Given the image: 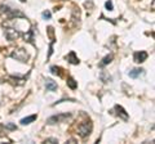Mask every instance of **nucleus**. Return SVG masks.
<instances>
[{
	"instance_id": "nucleus-1",
	"label": "nucleus",
	"mask_w": 155,
	"mask_h": 144,
	"mask_svg": "<svg viewBox=\"0 0 155 144\" xmlns=\"http://www.w3.org/2000/svg\"><path fill=\"white\" fill-rule=\"evenodd\" d=\"M91 131H92V122L91 121H84L78 126V134H79L81 138L88 136Z\"/></svg>"
},
{
	"instance_id": "nucleus-2",
	"label": "nucleus",
	"mask_w": 155,
	"mask_h": 144,
	"mask_svg": "<svg viewBox=\"0 0 155 144\" xmlns=\"http://www.w3.org/2000/svg\"><path fill=\"white\" fill-rule=\"evenodd\" d=\"M69 118H71L70 113H61V114H56V116H52L47 120V122L52 125V124H57V122H65Z\"/></svg>"
},
{
	"instance_id": "nucleus-3",
	"label": "nucleus",
	"mask_w": 155,
	"mask_h": 144,
	"mask_svg": "<svg viewBox=\"0 0 155 144\" xmlns=\"http://www.w3.org/2000/svg\"><path fill=\"white\" fill-rule=\"evenodd\" d=\"M12 58H14L16 61H19V62H26L28 59V54L25 49H16L13 53H12Z\"/></svg>"
},
{
	"instance_id": "nucleus-4",
	"label": "nucleus",
	"mask_w": 155,
	"mask_h": 144,
	"mask_svg": "<svg viewBox=\"0 0 155 144\" xmlns=\"http://www.w3.org/2000/svg\"><path fill=\"white\" fill-rule=\"evenodd\" d=\"M4 33H5L7 39L11 40V41H14L17 40L19 36H21V32H19L17 28H13V27H7L5 30H4Z\"/></svg>"
},
{
	"instance_id": "nucleus-5",
	"label": "nucleus",
	"mask_w": 155,
	"mask_h": 144,
	"mask_svg": "<svg viewBox=\"0 0 155 144\" xmlns=\"http://www.w3.org/2000/svg\"><path fill=\"white\" fill-rule=\"evenodd\" d=\"M2 12L3 13H5V16L8 18H14V17H23V14L21 12H17V11H14V9L12 8H8V7H2Z\"/></svg>"
},
{
	"instance_id": "nucleus-6",
	"label": "nucleus",
	"mask_w": 155,
	"mask_h": 144,
	"mask_svg": "<svg viewBox=\"0 0 155 144\" xmlns=\"http://www.w3.org/2000/svg\"><path fill=\"white\" fill-rule=\"evenodd\" d=\"M133 58H134V62H137V63H142V62H145L147 59V53L146 52H136L134 53V55H133Z\"/></svg>"
},
{
	"instance_id": "nucleus-7",
	"label": "nucleus",
	"mask_w": 155,
	"mask_h": 144,
	"mask_svg": "<svg viewBox=\"0 0 155 144\" xmlns=\"http://www.w3.org/2000/svg\"><path fill=\"white\" fill-rule=\"evenodd\" d=\"M143 74H145V71H143L142 68H133L132 71H129L128 75H129L132 79H137V77H140V76L143 75Z\"/></svg>"
},
{
	"instance_id": "nucleus-8",
	"label": "nucleus",
	"mask_w": 155,
	"mask_h": 144,
	"mask_svg": "<svg viewBox=\"0 0 155 144\" xmlns=\"http://www.w3.org/2000/svg\"><path fill=\"white\" fill-rule=\"evenodd\" d=\"M45 88H47V90H49V92H54V90H57V84L52 79H47L45 80Z\"/></svg>"
},
{
	"instance_id": "nucleus-9",
	"label": "nucleus",
	"mask_w": 155,
	"mask_h": 144,
	"mask_svg": "<svg viewBox=\"0 0 155 144\" xmlns=\"http://www.w3.org/2000/svg\"><path fill=\"white\" fill-rule=\"evenodd\" d=\"M115 111H118V112H116V113H118V116L122 117L124 121H127V120H128V114H127V112L124 111L123 107H120V105H115Z\"/></svg>"
},
{
	"instance_id": "nucleus-10",
	"label": "nucleus",
	"mask_w": 155,
	"mask_h": 144,
	"mask_svg": "<svg viewBox=\"0 0 155 144\" xmlns=\"http://www.w3.org/2000/svg\"><path fill=\"white\" fill-rule=\"evenodd\" d=\"M66 59L69 61L71 64H79V59L76 58V55H75V53H74V52H70L69 54L66 55Z\"/></svg>"
},
{
	"instance_id": "nucleus-11",
	"label": "nucleus",
	"mask_w": 155,
	"mask_h": 144,
	"mask_svg": "<svg viewBox=\"0 0 155 144\" xmlns=\"http://www.w3.org/2000/svg\"><path fill=\"white\" fill-rule=\"evenodd\" d=\"M35 120H36V114H31V116H28V117L22 118L21 120V124L22 125H28V124H31L32 121H35Z\"/></svg>"
},
{
	"instance_id": "nucleus-12",
	"label": "nucleus",
	"mask_w": 155,
	"mask_h": 144,
	"mask_svg": "<svg viewBox=\"0 0 155 144\" xmlns=\"http://www.w3.org/2000/svg\"><path fill=\"white\" fill-rule=\"evenodd\" d=\"M100 77H101V80H102L104 83H109V81H111V76L107 74V72H105V71L101 72Z\"/></svg>"
},
{
	"instance_id": "nucleus-13",
	"label": "nucleus",
	"mask_w": 155,
	"mask_h": 144,
	"mask_svg": "<svg viewBox=\"0 0 155 144\" xmlns=\"http://www.w3.org/2000/svg\"><path fill=\"white\" fill-rule=\"evenodd\" d=\"M111 59H113V55H106L105 57V58L102 59V62H101V63H100V67H104V66H106V64H109L110 63V62H111Z\"/></svg>"
},
{
	"instance_id": "nucleus-14",
	"label": "nucleus",
	"mask_w": 155,
	"mask_h": 144,
	"mask_svg": "<svg viewBox=\"0 0 155 144\" xmlns=\"http://www.w3.org/2000/svg\"><path fill=\"white\" fill-rule=\"evenodd\" d=\"M51 71H52V74L53 75H58V76H62V70L60 68V67H57V66H52L51 67Z\"/></svg>"
},
{
	"instance_id": "nucleus-15",
	"label": "nucleus",
	"mask_w": 155,
	"mask_h": 144,
	"mask_svg": "<svg viewBox=\"0 0 155 144\" xmlns=\"http://www.w3.org/2000/svg\"><path fill=\"white\" fill-rule=\"evenodd\" d=\"M67 85H69L71 89H76V86H78V84L75 83V80L72 79V77H69V79H67Z\"/></svg>"
},
{
	"instance_id": "nucleus-16",
	"label": "nucleus",
	"mask_w": 155,
	"mask_h": 144,
	"mask_svg": "<svg viewBox=\"0 0 155 144\" xmlns=\"http://www.w3.org/2000/svg\"><path fill=\"white\" fill-rule=\"evenodd\" d=\"M106 9H107V11H113L114 9V5H113V2H111V0H109V2H106Z\"/></svg>"
},
{
	"instance_id": "nucleus-17",
	"label": "nucleus",
	"mask_w": 155,
	"mask_h": 144,
	"mask_svg": "<svg viewBox=\"0 0 155 144\" xmlns=\"http://www.w3.org/2000/svg\"><path fill=\"white\" fill-rule=\"evenodd\" d=\"M51 16H52L51 12H48V11H44V12H43V18H44V20H49Z\"/></svg>"
},
{
	"instance_id": "nucleus-18",
	"label": "nucleus",
	"mask_w": 155,
	"mask_h": 144,
	"mask_svg": "<svg viewBox=\"0 0 155 144\" xmlns=\"http://www.w3.org/2000/svg\"><path fill=\"white\" fill-rule=\"evenodd\" d=\"M44 143H58V140L54 139V138H49V139H45Z\"/></svg>"
},
{
	"instance_id": "nucleus-19",
	"label": "nucleus",
	"mask_w": 155,
	"mask_h": 144,
	"mask_svg": "<svg viewBox=\"0 0 155 144\" xmlns=\"http://www.w3.org/2000/svg\"><path fill=\"white\" fill-rule=\"evenodd\" d=\"M5 127H8V129H12V130H13V129H17V127H16V126H14V125H12V124H8V125H7V126H5Z\"/></svg>"
}]
</instances>
